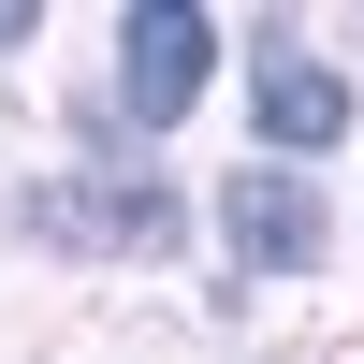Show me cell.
Returning a JSON list of instances; mask_svg holds the SVG:
<instances>
[{
	"mask_svg": "<svg viewBox=\"0 0 364 364\" xmlns=\"http://www.w3.org/2000/svg\"><path fill=\"white\" fill-rule=\"evenodd\" d=\"M219 233H233V262L291 277V262H321V190H291V175H233V190H219Z\"/></svg>",
	"mask_w": 364,
	"mask_h": 364,
	"instance_id": "2",
	"label": "cell"
},
{
	"mask_svg": "<svg viewBox=\"0 0 364 364\" xmlns=\"http://www.w3.org/2000/svg\"><path fill=\"white\" fill-rule=\"evenodd\" d=\"M248 117H262L277 146H336V132H350V87L321 73L291 29H262V102H248Z\"/></svg>",
	"mask_w": 364,
	"mask_h": 364,
	"instance_id": "3",
	"label": "cell"
},
{
	"mask_svg": "<svg viewBox=\"0 0 364 364\" xmlns=\"http://www.w3.org/2000/svg\"><path fill=\"white\" fill-rule=\"evenodd\" d=\"M204 73H219V29L175 15V0H146V15L117 29V117H146V132H161V117H190Z\"/></svg>",
	"mask_w": 364,
	"mask_h": 364,
	"instance_id": "1",
	"label": "cell"
}]
</instances>
